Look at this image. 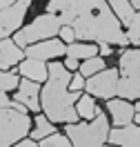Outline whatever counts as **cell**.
Listing matches in <instances>:
<instances>
[{"mask_svg":"<svg viewBox=\"0 0 140 147\" xmlns=\"http://www.w3.org/2000/svg\"><path fill=\"white\" fill-rule=\"evenodd\" d=\"M47 11L56 13L62 25H71L76 38L118 47L129 45V38L120 29V20L107 0H51L47 2Z\"/></svg>","mask_w":140,"mask_h":147,"instance_id":"1","label":"cell"},{"mask_svg":"<svg viewBox=\"0 0 140 147\" xmlns=\"http://www.w3.org/2000/svg\"><path fill=\"white\" fill-rule=\"evenodd\" d=\"M69 80L71 74L62 63L47 65V80L40 92L42 98V111L51 123H78V111L74 102L78 100L80 92H69Z\"/></svg>","mask_w":140,"mask_h":147,"instance_id":"2","label":"cell"},{"mask_svg":"<svg viewBox=\"0 0 140 147\" xmlns=\"http://www.w3.org/2000/svg\"><path fill=\"white\" fill-rule=\"evenodd\" d=\"M65 131L71 147H104L109 136V120L102 111H98L91 123H67Z\"/></svg>","mask_w":140,"mask_h":147,"instance_id":"3","label":"cell"},{"mask_svg":"<svg viewBox=\"0 0 140 147\" xmlns=\"http://www.w3.org/2000/svg\"><path fill=\"white\" fill-rule=\"evenodd\" d=\"M120 78L116 96L125 100H140V49H129L120 54Z\"/></svg>","mask_w":140,"mask_h":147,"instance_id":"4","label":"cell"},{"mask_svg":"<svg viewBox=\"0 0 140 147\" xmlns=\"http://www.w3.org/2000/svg\"><path fill=\"white\" fill-rule=\"evenodd\" d=\"M62 22L56 13H40L36 20H31L27 27H22L16 31L13 36V42L18 47H29L33 42H40V40H47V38H54L60 31Z\"/></svg>","mask_w":140,"mask_h":147,"instance_id":"5","label":"cell"},{"mask_svg":"<svg viewBox=\"0 0 140 147\" xmlns=\"http://www.w3.org/2000/svg\"><path fill=\"white\" fill-rule=\"evenodd\" d=\"M33 120L27 116V111H18L13 107L0 109V147H11L31 131Z\"/></svg>","mask_w":140,"mask_h":147,"instance_id":"6","label":"cell"},{"mask_svg":"<svg viewBox=\"0 0 140 147\" xmlns=\"http://www.w3.org/2000/svg\"><path fill=\"white\" fill-rule=\"evenodd\" d=\"M118 69H102V71L89 76V80H84V89L96 96V98H104L109 100L116 96V89H118Z\"/></svg>","mask_w":140,"mask_h":147,"instance_id":"7","label":"cell"},{"mask_svg":"<svg viewBox=\"0 0 140 147\" xmlns=\"http://www.w3.org/2000/svg\"><path fill=\"white\" fill-rule=\"evenodd\" d=\"M29 7H31V0H16L11 7L0 9V40L9 38L11 34H16L20 29Z\"/></svg>","mask_w":140,"mask_h":147,"instance_id":"8","label":"cell"},{"mask_svg":"<svg viewBox=\"0 0 140 147\" xmlns=\"http://www.w3.org/2000/svg\"><path fill=\"white\" fill-rule=\"evenodd\" d=\"M67 54V45L58 38H47V40H40V42H33V45L25 47V56L27 58H38V60H54L58 56Z\"/></svg>","mask_w":140,"mask_h":147,"instance_id":"9","label":"cell"},{"mask_svg":"<svg viewBox=\"0 0 140 147\" xmlns=\"http://www.w3.org/2000/svg\"><path fill=\"white\" fill-rule=\"evenodd\" d=\"M16 102L25 105L27 109L40 111V83H33L29 78H22L16 87Z\"/></svg>","mask_w":140,"mask_h":147,"instance_id":"10","label":"cell"},{"mask_svg":"<svg viewBox=\"0 0 140 147\" xmlns=\"http://www.w3.org/2000/svg\"><path fill=\"white\" fill-rule=\"evenodd\" d=\"M107 109L111 114L113 123L118 125V127H125V125H129L131 120H133V105L129 100H125V98H109L107 100Z\"/></svg>","mask_w":140,"mask_h":147,"instance_id":"11","label":"cell"},{"mask_svg":"<svg viewBox=\"0 0 140 147\" xmlns=\"http://www.w3.org/2000/svg\"><path fill=\"white\" fill-rule=\"evenodd\" d=\"M22 47H18L13 40L9 38H2L0 40V69H5V71H9L13 65H18L22 60Z\"/></svg>","mask_w":140,"mask_h":147,"instance_id":"12","label":"cell"},{"mask_svg":"<svg viewBox=\"0 0 140 147\" xmlns=\"http://www.w3.org/2000/svg\"><path fill=\"white\" fill-rule=\"evenodd\" d=\"M107 138L113 145H120V147H140V127L125 125V127L111 129Z\"/></svg>","mask_w":140,"mask_h":147,"instance_id":"13","label":"cell"},{"mask_svg":"<svg viewBox=\"0 0 140 147\" xmlns=\"http://www.w3.org/2000/svg\"><path fill=\"white\" fill-rule=\"evenodd\" d=\"M18 74H22V78H29L33 83H42L47 80V63L38 58H25V60H20Z\"/></svg>","mask_w":140,"mask_h":147,"instance_id":"14","label":"cell"},{"mask_svg":"<svg viewBox=\"0 0 140 147\" xmlns=\"http://www.w3.org/2000/svg\"><path fill=\"white\" fill-rule=\"evenodd\" d=\"M76 111H78V116L80 118H87V120H93L98 116V105L93 100L91 94H87V96H78V105H76Z\"/></svg>","mask_w":140,"mask_h":147,"instance_id":"15","label":"cell"},{"mask_svg":"<svg viewBox=\"0 0 140 147\" xmlns=\"http://www.w3.org/2000/svg\"><path fill=\"white\" fill-rule=\"evenodd\" d=\"M33 125H36V127H33L31 131H29L33 140H42V138L51 136V134L56 131V127H54V123H51V120L47 118L45 114H38V116H36V120H33Z\"/></svg>","mask_w":140,"mask_h":147,"instance_id":"16","label":"cell"},{"mask_svg":"<svg viewBox=\"0 0 140 147\" xmlns=\"http://www.w3.org/2000/svg\"><path fill=\"white\" fill-rule=\"evenodd\" d=\"M107 5L111 7V11L116 13V18L120 20L122 25L129 27L131 18H133V7L129 5V0H107Z\"/></svg>","mask_w":140,"mask_h":147,"instance_id":"17","label":"cell"},{"mask_svg":"<svg viewBox=\"0 0 140 147\" xmlns=\"http://www.w3.org/2000/svg\"><path fill=\"white\" fill-rule=\"evenodd\" d=\"M65 56H74V58H91V56H98V47L89 45V42H71V45H67V54Z\"/></svg>","mask_w":140,"mask_h":147,"instance_id":"18","label":"cell"},{"mask_svg":"<svg viewBox=\"0 0 140 147\" xmlns=\"http://www.w3.org/2000/svg\"><path fill=\"white\" fill-rule=\"evenodd\" d=\"M102 69H104V58H102V56L84 58V63L80 65V74H82V76H93V74L102 71Z\"/></svg>","mask_w":140,"mask_h":147,"instance_id":"19","label":"cell"},{"mask_svg":"<svg viewBox=\"0 0 140 147\" xmlns=\"http://www.w3.org/2000/svg\"><path fill=\"white\" fill-rule=\"evenodd\" d=\"M40 147H71V140L67 138V134L54 131L51 136H47V138L40 140Z\"/></svg>","mask_w":140,"mask_h":147,"instance_id":"20","label":"cell"},{"mask_svg":"<svg viewBox=\"0 0 140 147\" xmlns=\"http://www.w3.org/2000/svg\"><path fill=\"white\" fill-rule=\"evenodd\" d=\"M18 71H5V69H0V89L2 92H11V89H16L18 87Z\"/></svg>","mask_w":140,"mask_h":147,"instance_id":"21","label":"cell"},{"mask_svg":"<svg viewBox=\"0 0 140 147\" xmlns=\"http://www.w3.org/2000/svg\"><path fill=\"white\" fill-rule=\"evenodd\" d=\"M129 31H127V38H129V42H133L136 47H140V11L138 13H133V18L129 22Z\"/></svg>","mask_w":140,"mask_h":147,"instance_id":"22","label":"cell"},{"mask_svg":"<svg viewBox=\"0 0 140 147\" xmlns=\"http://www.w3.org/2000/svg\"><path fill=\"white\" fill-rule=\"evenodd\" d=\"M58 34H60V38H62V42H65V45L76 42V31H74V27H71V25H62Z\"/></svg>","mask_w":140,"mask_h":147,"instance_id":"23","label":"cell"},{"mask_svg":"<svg viewBox=\"0 0 140 147\" xmlns=\"http://www.w3.org/2000/svg\"><path fill=\"white\" fill-rule=\"evenodd\" d=\"M84 89V76L82 74H74L69 80V92H82Z\"/></svg>","mask_w":140,"mask_h":147,"instance_id":"24","label":"cell"},{"mask_svg":"<svg viewBox=\"0 0 140 147\" xmlns=\"http://www.w3.org/2000/svg\"><path fill=\"white\" fill-rule=\"evenodd\" d=\"M7 107H13V100L7 96V92L0 89V109H7Z\"/></svg>","mask_w":140,"mask_h":147,"instance_id":"25","label":"cell"},{"mask_svg":"<svg viewBox=\"0 0 140 147\" xmlns=\"http://www.w3.org/2000/svg\"><path fill=\"white\" fill-rule=\"evenodd\" d=\"M65 67L69 69V71H76L80 65H78V58H74V56H67L65 58Z\"/></svg>","mask_w":140,"mask_h":147,"instance_id":"26","label":"cell"},{"mask_svg":"<svg viewBox=\"0 0 140 147\" xmlns=\"http://www.w3.org/2000/svg\"><path fill=\"white\" fill-rule=\"evenodd\" d=\"M11 147H38V145H36V140H33V138H31V140L22 138V140H18V143H13Z\"/></svg>","mask_w":140,"mask_h":147,"instance_id":"27","label":"cell"},{"mask_svg":"<svg viewBox=\"0 0 140 147\" xmlns=\"http://www.w3.org/2000/svg\"><path fill=\"white\" fill-rule=\"evenodd\" d=\"M109 54H111V45H107V42H100L98 56H109Z\"/></svg>","mask_w":140,"mask_h":147,"instance_id":"28","label":"cell"},{"mask_svg":"<svg viewBox=\"0 0 140 147\" xmlns=\"http://www.w3.org/2000/svg\"><path fill=\"white\" fill-rule=\"evenodd\" d=\"M16 0H0V9H7V7H11Z\"/></svg>","mask_w":140,"mask_h":147,"instance_id":"29","label":"cell"},{"mask_svg":"<svg viewBox=\"0 0 140 147\" xmlns=\"http://www.w3.org/2000/svg\"><path fill=\"white\" fill-rule=\"evenodd\" d=\"M129 5L133 7V9H140V0H129Z\"/></svg>","mask_w":140,"mask_h":147,"instance_id":"30","label":"cell"},{"mask_svg":"<svg viewBox=\"0 0 140 147\" xmlns=\"http://www.w3.org/2000/svg\"><path fill=\"white\" fill-rule=\"evenodd\" d=\"M133 118H136V123L140 125V111H136V114H133Z\"/></svg>","mask_w":140,"mask_h":147,"instance_id":"31","label":"cell"}]
</instances>
